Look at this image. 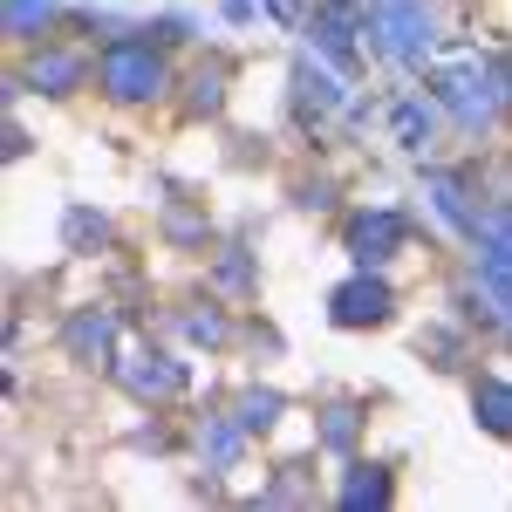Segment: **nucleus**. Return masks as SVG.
<instances>
[{
    "label": "nucleus",
    "instance_id": "2eb2a0df",
    "mask_svg": "<svg viewBox=\"0 0 512 512\" xmlns=\"http://www.w3.org/2000/svg\"><path fill=\"white\" fill-rule=\"evenodd\" d=\"M431 205L444 226H458V233H472V205H465V178H451V171H431Z\"/></svg>",
    "mask_w": 512,
    "mask_h": 512
},
{
    "label": "nucleus",
    "instance_id": "423d86ee",
    "mask_svg": "<svg viewBox=\"0 0 512 512\" xmlns=\"http://www.w3.org/2000/svg\"><path fill=\"white\" fill-rule=\"evenodd\" d=\"M117 376H123V390L144 396V403H171V396H185V383H192V369H185L178 355H158V349H151V355H130Z\"/></svg>",
    "mask_w": 512,
    "mask_h": 512
},
{
    "label": "nucleus",
    "instance_id": "9d476101",
    "mask_svg": "<svg viewBox=\"0 0 512 512\" xmlns=\"http://www.w3.org/2000/svg\"><path fill=\"white\" fill-rule=\"evenodd\" d=\"M472 239L485 260H499V267H512V198H492L485 212L472 219Z\"/></svg>",
    "mask_w": 512,
    "mask_h": 512
},
{
    "label": "nucleus",
    "instance_id": "6ab92c4d",
    "mask_svg": "<svg viewBox=\"0 0 512 512\" xmlns=\"http://www.w3.org/2000/svg\"><path fill=\"white\" fill-rule=\"evenodd\" d=\"M239 424H246V431H274L280 424V396L274 390H246L239 396Z\"/></svg>",
    "mask_w": 512,
    "mask_h": 512
},
{
    "label": "nucleus",
    "instance_id": "412c9836",
    "mask_svg": "<svg viewBox=\"0 0 512 512\" xmlns=\"http://www.w3.org/2000/svg\"><path fill=\"white\" fill-rule=\"evenodd\" d=\"M219 287H226V294H253V260H246V246H226V253H219Z\"/></svg>",
    "mask_w": 512,
    "mask_h": 512
},
{
    "label": "nucleus",
    "instance_id": "4468645a",
    "mask_svg": "<svg viewBox=\"0 0 512 512\" xmlns=\"http://www.w3.org/2000/svg\"><path fill=\"white\" fill-rule=\"evenodd\" d=\"M294 103H301V117H308V110L328 117V110L342 103V82L328 76V69H315V62H301V69H294Z\"/></svg>",
    "mask_w": 512,
    "mask_h": 512
},
{
    "label": "nucleus",
    "instance_id": "f8f14e48",
    "mask_svg": "<svg viewBox=\"0 0 512 512\" xmlns=\"http://www.w3.org/2000/svg\"><path fill=\"white\" fill-rule=\"evenodd\" d=\"M390 123H396V144L424 158V151H431V130H437V96H431V103H417V96H403V103L390 110Z\"/></svg>",
    "mask_w": 512,
    "mask_h": 512
},
{
    "label": "nucleus",
    "instance_id": "6e6552de",
    "mask_svg": "<svg viewBox=\"0 0 512 512\" xmlns=\"http://www.w3.org/2000/svg\"><path fill=\"white\" fill-rule=\"evenodd\" d=\"M308 35H315V48L335 62V69H349L355 62V41H349L355 35V0H328L315 21H308Z\"/></svg>",
    "mask_w": 512,
    "mask_h": 512
},
{
    "label": "nucleus",
    "instance_id": "393cba45",
    "mask_svg": "<svg viewBox=\"0 0 512 512\" xmlns=\"http://www.w3.org/2000/svg\"><path fill=\"white\" fill-rule=\"evenodd\" d=\"M499 82H506V110H512V48L499 55Z\"/></svg>",
    "mask_w": 512,
    "mask_h": 512
},
{
    "label": "nucleus",
    "instance_id": "9b49d317",
    "mask_svg": "<svg viewBox=\"0 0 512 512\" xmlns=\"http://www.w3.org/2000/svg\"><path fill=\"white\" fill-rule=\"evenodd\" d=\"M472 417H478V424H485L492 437H512V383H506V376H478Z\"/></svg>",
    "mask_w": 512,
    "mask_h": 512
},
{
    "label": "nucleus",
    "instance_id": "b1692460",
    "mask_svg": "<svg viewBox=\"0 0 512 512\" xmlns=\"http://www.w3.org/2000/svg\"><path fill=\"white\" fill-rule=\"evenodd\" d=\"M144 35H158V41H185V35H192V21H185V14H164L158 28H144Z\"/></svg>",
    "mask_w": 512,
    "mask_h": 512
},
{
    "label": "nucleus",
    "instance_id": "0eeeda50",
    "mask_svg": "<svg viewBox=\"0 0 512 512\" xmlns=\"http://www.w3.org/2000/svg\"><path fill=\"white\" fill-rule=\"evenodd\" d=\"M62 342H69V355H76V362L110 369V362H117V315H110V308H76V315H69V328H62Z\"/></svg>",
    "mask_w": 512,
    "mask_h": 512
},
{
    "label": "nucleus",
    "instance_id": "ddd939ff",
    "mask_svg": "<svg viewBox=\"0 0 512 512\" xmlns=\"http://www.w3.org/2000/svg\"><path fill=\"white\" fill-rule=\"evenodd\" d=\"M335 499H342L349 512H362V506L383 512V506L396 499V485H390V472H383V465H355V472L342 478V492H335Z\"/></svg>",
    "mask_w": 512,
    "mask_h": 512
},
{
    "label": "nucleus",
    "instance_id": "f03ea898",
    "mask_svg": "<svg viewBox=\"0 0 512 512\" xmlns=\"http://www.w3.org/2000/svg\"><path fill=\"white\" fill-rule=\"evenodd\" d=\"M362 35L390 69H424L437 48V14H431V0H369Z\"/></svg>",
    "mask_w": 512,
    "mask_h": 512
},
{
    "label": "nucleus",
    "instance_id": "7ed1b4c3",
    "mask_svg": "<svg viewBox=\"0 0 512 512\" xmlns=\"http://www.w3.org/2000/svg\"><path fill=\"white\" fill-rule=\"evenodd\" d=\"M96 82H103L110 103H158L164 89H171V69H164V55L151 41L117 35L103 48V62H96Z\"/></svg>",
    "mask_w": 512,
    "mask_h": 512
},
{
    "label": "nucleus",
    "instance_id": "f257e3e1",
    "mask_svg": "<svg viewBox=\"0 0 512 512\" xmlns=\"http://www.w3.org/2000/svg\"><path fill=\"white\" fill-rule=\"evenodd\" d=\"M431 96L437 110L458 123V130H492L499 110H506V82H499V62H485L478 48H451L444 62H431Z\"/></svg>",
    "mask_w": 512,
    "mask_h": 512
},
{
    "label": "nucleus",
    "instance_id": "20e7f679",
    "mask_svg": "<svg viewBox=\"0 0 512 512\" xmlns=\"http://www.w3.org/2000/svg\"><path fill=\"white\" fill-rule=\"evenodd\" d=\"M390 308H396V294L376 267H362L355 280H342V287L328 294V321H335V328H383Z\"/></svg>",
    "mask_w": 512,
    "mask_h": 512
},
{
    "label": "nucleus",
    "instance_id": "aec40b11",
    "mask_svg": "<svg viewBox=\"0 0 512 512\" xmlns=\"http://www.w3.org/2000/svg\"><path fill=\"white\" fill-rule=\"evenodd\" d=\"M321 451H335V458H349V451H355V410H349V403L328 410V424H321Z\"/></svg>",
    "mask_w": 512,
    "mask_h": 512
},
{
    "label": "nucleus",
    "instance_id": "39448f33",
    "mask_svg": "<svg viewBox=\"0 0 512 512\" xmlns=\"http://www.w3.org/2000/svg\"><path fill=\"white\" fill-rule=\"evenodd\" d=\"M403 239H410V219H403V212H390V205H376V212H355L349 253H355V267H383V260H396V253H403Z\"/></svg>",
    "mask_w": 512,
    "mask_h": 512
},
{
    "label": "nucleus",
    "instance_id": "dca6fc26",
    "mask_svg": "<svg viewBox=\"0 0 512 512\" xmlns=\"http://www.w3.org/2000/svg\"><path fill=\"white\" fill-rule=\"evenodd\" d=\"M62 239H69V253H96V246L110 239V219H103V212H89V205H69Z\"/></svg>",
    "mask_w": 512,
    "mask_h": 512
},
{
    "label": "nucleus",
    "instance_id": "f3484780",
    "mask_svg": "<svg viewBox=\"0 0 512 512\" xmlns=\"http://www.w3.org/2000/svg\"><path fill=\"white\" fill-rule=\"evenodd\" d=\"M48 21H55V0H7V35L14 41L48 35Z\"/></svg>",
    "mask_w": 512,
    "mask_h": 512
},
{
    "label": "nucleus",
    "instance_id": "5701e85b",
    "mask_svg": "<svg viewBox=\"0 0 512 512\" xmlns=\"http://www.w3.org/2000/svg\"><path fill=\"white\" fill-rule=\"evenodd\" d=\"M185 335H192V342H226V315H219V308H205V315H185Z\"/></svg>",
    "mask_w": 512,
    "mask_h": 512
},
{
    "label": "nucleus",
    "instance_id": "a211bd4d",
    "mask_svg": "<svg viewBox=\"0 0 512 512\" xmlns=\"http://www.w3.org/2000/svg\"><path fill=\"white\" fill-rule=\"evenodd\" d=\"M239 437H246V424H205V431H198V451H205V458H212V472H226V465H233L239 458Z\"/></svg>",
    "mask_w": 512,
    "mask_h": 512
},
{
    "label": "nucleus",
    "instance_id": "1a4fd4ad",
    "mask_svg": "<svg viewBox=\"0 0 512 512\" xmlns=\"http://www.w3.org/2000/svg\"><path fill=\"white\" fill-rule=\"evenodd\" d=\"M82 76H89V55H76V48H35V62H28V82L41 96H69V89H82Z\"/></svg>",
    "mask_w": 512,
    "mask_h": 512
},
{
    "label": "nucleus",
    "instance_id": "4be33fe9",
    "mask_svg": "<svg viewBox=\"0 0 512 512\" xmlns=\"http://www.w3.org/2000/svg\"><path fill=\"white\" fill-rule=\"evenodd\" d=\"M198 96H192V117H212L219 110V96H226V69L212 62V69H198V82H192Z\"/></svg>",
    "mask_w": 512,
    "mask_h": 512
}]
</instances>
